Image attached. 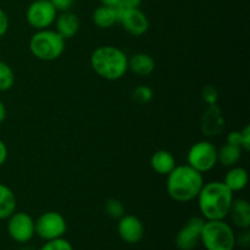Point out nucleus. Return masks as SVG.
Here are the masks:
<instances>
[{"instance_id": "f257e3e1", "label": "nucleus", "mask_w": 250, "mask_h": 250, "mask_svg": "<svg viewBox=\"0 0 250 250\" xmlns=\"http://www.w3.org/2000/svg\"><path fill=\"white\" fill-rule=\"evenodd\" d=\"M200 212L207 220H225L233 203V192L221 181L204 183L197 197Z\"/></svg>"}, {"instance_id": "f03ea898", "label": "nucleus", "mask_w": 250, "mask_h": 250, "mask_svg": "<svg viewBox=\"0 0 250 250\" xmlns=\"http://www.w3.org/2000/svg\"><path fill=\"white\" fill-rule=\"evenodd\" d=\"M204 186L203 173L189 165H180L167 175L166 190L171 199L178 203H188L197 199Z\"/></svg>"}, {"instance_id": "7ed1b4c3", "label": "nucleus", "mask_w": 250, "mask_h": 250, "mask_svg": "<svg viewBox=\"0 0 250 250\" xmlns=\"http://www.w3.org/2000/svg\"><path fill=\"white\" fill-rule=\"evenodd\" d=\"M90 66L99 77L117 81L128 71V58L124 50L114 45L98 46L90 55Z\"/></svg>"}, {"instance_id": "20e7f679", "label": "nucleus", "mask_w": 250, "mask_h": 250, "mask_svg": "<svg viewBox=\"0 0 250 250\" xmlns=\"http://www.w3.org/2000/svg\"><path fill=\"white\" fill-rule=\"evenodd\" d=\"M65 42L55 29H41L29 39V50L38 60L54 61L65 51Z\"/></svg>"}, {"instance_id": "39448f33", "label": "nucleus", "mask_w": 250, "mask_h": 250, "mask_svg": "<svg viewBox=\"0 0 250 250\" xmlns=\"http://www.w3.org/2000/svg\"><path fill=\"white\" fill-rule=\"evenodd\" d=\"M200 242L207 250H233L236 234L225 220H207L203 226Z\"/></svg>"}, {"instance_id": "423d86ee", "label": "nucleus", "mask_w": 250, "mask_h": 250, "mask_svg": "<svg viewBox=\"0 0 250 250\" xmlns=\"http://www.w3.org/2000/svg\"><path fill=\"white\" fill-rule=\"evenodd\" d=\"M216 164L217 148L209 141L197 142L187 154V165L200 173L212 170Z\"/></svg>"}, {"instance_id": "0eeeda50", "label": "nucleus", "mask_w": 250, "mask_h": 250, "mask_svg": "<svg viewBox=\"0 0 250 250\" xmlns=\"http://www.w3.org/2000/svg\"><path fill=\"white\" fill-rule=\"evenodd\" d=\"M36 234L44 241L61 238L66 233L67 224L60 212L46 211L34 221Z\"/></svg>"}, {"instance_id": "6e6552de", "label": "nucleus", "mask_w": 250, "mask_h": 250, "mask_svg": "<svg viewBox=\"0 0 250 250\" xmlns=\"http://www.w3.org/2000/svg\"><path fill=\"white\" fill-rule=\"evenodd\" d=\"M58 11L50 0H34L26 10V20L37 31L46 29L54 24Z\"/></svg>"}, {"instance_id": "1a4fd4ad", "label": "nucleus", "mask_w": 250, "mask_h": 250, "mask_svg": "<svg viewBox=\"0 0 250 250\" xmlns=\"http://www.w3.org/2000/svg\"><path fill=\"white\" fill-rule=\"evenodd\" d=\"M6 220L9 236L17 243H27L36 234L34 220L27 212L15 211Z\"/></svg>"}, {"instance_id": "9d476101", "label": "nucleus", "mask_w": 250, "mask_h": 250, "mask_svg": "<svg viewBox=\"0 0 250 250\" xmlns=\"http://www.w3.org/2000/svg\"><path fill=\"white\" fill-rule=\"evenodd\" d=\"M117 14L119 22L122 24L124 29L134 37L143 36L149 29V20L139 7L137 9H127V7L117 5Z\"/></svg>"}, {"instance_id": "9b49d317", "label": "nucleus", "mask_w": 250, "mask_h": 250, "mask_svg": "<svg viewBox=\"0 0 250 250\" xmlns=\"http://www.w3.org/2000/svg\"><path fill=\"white\" fill-rule=\"evenodd\" d=\"M204 220L202 217H192L178 231L176 236V246L180 250H193L200 242Z\"/></svg>"}, {"instance_id": "f8f14e48", "label": "nucleus", "mask_w": 250, "mask_h": 250, "mask_svg": "<svg viewBox=\"0 0 250 250\" xmlns=\"http://www.w3.org/2000/svg\"><path fill=\"white\" fill-rule=\"evenodd\" d=\"M117 232L124 242L128 244H136L143 238V222L134 215H124L119 219Z\"/></svg>"}, {"instance_id": "ddd939ff", "label": "nucleus", "mask_w": 250, "mask_h": 250, "mask_svg": "<svg viewBox=\"0 0 250 250\" xmlns=\"http://www.w3.org/2000/svg\"><path fill=\"white\" fill-rule=\"evenodd\" d=\"M225 127V119L216 104L209 105L202 117V131L205 136L214 137L221 133Z\"/></svg>"}, {"instance_id": "4468645a", "label": "nucleus", "mask_w": 250, "mask_h": 250, "mask_svg": "<svg viewBox=\"0 0 250 250\" xmlns=\"http://www.w3.org/2000/svg\"><path fill=\"white\" fill-rule=\"evenodd\" d=\"M55 31L62 37L63 39H71L78 33L80 31V20L77 15H75L71 11L60 12V15L56 16L55 20Z\"/></svg>"}, {"instance_id": "2eb2a0df", "label": "nucleus", "mask_w": 250, "mask_h": 250, "mask_svg": "<svg viewBox=\"0 0 250 250\" xmlns=\"http://www.w3.org/2000/svg\"><path fill=\"white\" fill-rule=\"evenodd\" d=\"M128 70L138 77H146L155 70V60L149 54L137 53L128 58Z\"/></svg>"}, {"instance_id": "dca6fc26", "label": "nucleus", "mask_w": 250, "mask_h": 250, "mask_svg": "<svg viewBox=\"0 0 250 250\" xmlns=\"http://www.w3.org/2000/svg\"><path fill=\"white\" fill-rule=\"evenodd\" d=\"M229 216L231 217L234 226L242 229H249L250 226V205L246 199H233L229 209Z\"/></svg>"}, {"instance_id": "f3484780", "label": "nucleus", "mask_w": 250, "mask_h": 250, "mask_svg": "<svg viewBox=\"0 0 250 250\" xmlns=\"http://www.w3.org/2000/svg\"><path fill=\"white\" fill-rule=\"evenodd\" d=\"M150 165L156 173L167 176L176 167V159L170 151L158 150L151 156Z\"/></svg>"}, {"instance_id": "a211bd4d", "label": "nucleus", "mask_w": 250, "mask_h": 250, "mask_svg": "<svg viewBox=\"0 0 250 250\" xmlns=\"http://www.w3.org/2000/svg\"><path fill=\"white\" fill-rule=\"evenodd\" d=\"M249 181L248 171L239 166H232L229 171H227L225 180L222 182L232 190V192H241L247 187Z\"/></svg>"}, {"instance_id": "6ab92c4d", "label": "nucleus", "mask_w": 250, "mask_h": 250, "mask_svg": "<svg viewBox=\"0 0 250 250\" xmlns=\"http://www.w3.org/2000/svg\"><path fill=\"white\" fill-rule=\"evenodd\" d=\"M92 17L95 26L103 29L110 28L119 22V14H117L116 7L106 6V5H100L99 7H97Z\"/></svg>"}, {"instance_id": "aec40b11", "label": "nucleus", "mask_w": 250, "mask_h": 250, "mask_svg": "<svg viewBox=\"0 0 250 250\" xmlns=\"http://www.w3.org/2000/svg\"><path fill=\"white\" fill-rule=\"evenodd\" d=\"M17 199L15 193L4 183H0V220H6L16 211Z\"/></svg>"}, {"instance_id": "412c9836", "label": "nucleus", "mask_w": 250, "mask_h": 250, "mask_svg": "<svg viewBox=\"0 0 250 250\" xmlns=\"http://www.w3.org/2000/svg\"><path fill=\"white\" fill-rule=\"evenodd\" d=\"M242 153H243V149L241 146L226 143L221 148L217 149V163L222 164L226 167L236 166L241 160Z\"/></svg>"}, {"instance_id": "4be33fe9", "label": "nucleus", "mask_w": 250, "mask_h": 250, "mask_svg": "<svg viewBox=\"0 0 250 250\" xmlns=\"http://www.w3.org/2000/svg\"><path fill=\"white\" fill-rule=\"evenodd\" d=\"M15 84V73L9 63L0 60V92L11 89Z\"/></svg>"}, {"instance_id": "5701e85b", "label": "nucleus", "mask_w": 250, "mask_h": 250, "mask_svg": "<svg viewBox=\"0 0 250 250\" xmlns=\"http://www.w3.org/2000/svg\"><path fill=\"white\" fill-rule=\"evenodd\" d=\"M104 209L107 216L112 217V219H120V217L125 215L124 204L119 199H115V198H111V199H109L105 203Z\"/></svg>"}, {"instance_id": "b1692460", "label": "nucleus", "mask_w": 250, "mask_h": 250, "mask_svg": "<svg viewBox=\"0 0 250 250\" xmlns=\"http://www.w3.org/2000/svg\"><path fill=\"white\" fill-rule=\"evenodd\" d=\"M132 97H133L134 102H137L138 104H148L153 100L154 92L151 88L146 87V85H139V87L134 88L133 93H132Z\"/></svg>"}, {"instance_id": "393cba45", "label": "nucleus", "mask_w": 250, "mask_h": 250, "mask_svg": "<svg viewBox=\"0 0 250 250\" xmlns=\"http://www.w3.org/2000/svg\"><path fill=\"white\" fill-rule=\"evenodd\" d=\"M39 250H73V247L67 239L61 237V238L45 241V244Z\"/></svg>"}, {"instance_id": "a878e982", "label": "nucleus", "mask_w": 250, "mask_h": 250, "mask_svg": "<svg viewBox=\"0 0 250 250\" xmlns=\"http://www.w3.org/2000/svg\"><path fill=\"white\" fill-rule=\"evenodd\" d=\"M202 97L208 105H212L216 104L217 99H219V93H217V89L214 85L209 84L202 90Z\"/></svg>"}, {"instance_id": "bb28decb", "label": "nucleus", "mask_w": 250, "mask_h": 250, "mask_svg": "<svg viewBox=\"0 0 250 250\" xmlns=\"http://www.w3.org/2000/svg\"><path fill=\"white\" fill-rule=\"evenodd\" d=\"M50 1L58 12L70 11V9L75 4V0H50Z\"/></svg>"}, {"instance_id": "cd10ccee", "label": "nucleus", "mask_w": 250, "mask_h": 250, "mask_svg": "<svg viewBox=\"0 0 250 250\" xmlns=\"http://www.w3.org/2000/svg\"><path fill=\"white\" fill-rule=\"evenodd\" d=\"M241 148L244 151H248L250 149V126L247 125L241 131Z\"/></svg>"}, {"instance_id": "c85d7f7f", "label": "nucleus", "mask_w": 250, "mask_h": 250, "mask_svg": "<svg viewBox=\"0 0 250 250\" xmlns=\"http://www.w3.org/2000/svg\"><path fill=\"white\" fill-rule=\"evenodd\" d=\"M7 29H9V17L4 10L0 9V38L6 34Z\"/></svg>"}, {"instance_id": "c756f323", "label": "nucleus", "mask_w": 250, "mask_h": 250, "mask_svg": "<svg viewBox=\"0 0 250 250\" xmlns=\"http://www.w3.org/2000/svg\"><path fill=\"white\" fill-rule=\"evenodd\" d=\"M236 244H239L243 248H248L250 244V232L248 229H243V232H241V234L236 237Z\"/></svg>"}, {"instance_id": "7c9ffc66", "label": "nucleus", "mask_w": 250, "mask_h": 250, "mask_svg": "<svg viewBox=\"0 0 250 250\" xmlns=\"http://www.w3.org/2000/svg\"><path fill=\"white\" fill-rule=\"evenodd\" d=\"M226 143L233 144V146H241V131H232L227 134Z\"/></svg>"}, {"instance_id": "2f4dec72", "label": "nucleus", "mask_w": 250, "mask_h": 250, "mask_svg": "<svg viewBox=\"0 0 250 250\" xmlns=\"http://www.w3.org/2000/svg\"><path fill=\"white\" fill-rule=\"evenodd\" d=\"M7 155H9V150H7L6 144L2 139H0V167L6 163Z\"/></svg>"}, {"instance_id": "473e14b6", "label": "nucleus", "mask_w": 250, "mask_h": 250, "mask_svg": "<svg viewBox=\"0 0 250 250\" xmlns=\"http://www.w3.org/2000/svg\"><path fill=\"white\" fill-rule=\"evenodd\" d=\"M142 1L143 0H121L119 5L127 7V9H137V7L141 6Z\"/></svg>"}, {"instance_id": "72a5a7b5", "label": "nucleus", "mask_w": 250, "mask_h": 250, "mask_svg": "<svg viewBox=\"0 0 250 250\" xmlns=\"http://www.w3.org/2000/svg\"><path fill=\"white\" fill-rule=\"evenodd\" d=\"M6 106H5V104L2 103V100H0V124H2V122L5 121V119H6Z\"/></svg>"}, {"instance_id": "f704fd0d", "label": "nucleus", "mask_w": 250, "mask_h": 250, "mask_svg": "<svg viewBox=\"0 0 250 250\" xmlns=\"http://www.w3.org/2000/svg\"><path fill=\"white\" fill-rule=\"evenodd\" d=\"M102 2V5H106V6H112V7H116L117 5L120 4L121 0H99Z\"/></svg>"}, {"instance_id": "c9c22d12", "label": "nucleus", "mask_w": 250, "mask_h": 250, "mask_svg": "<svg viewBox=\"0 0 250 250\" xmlns=\"http://www.w3.org/2000/svg\"><path fill=\"white\" fill-rule=\"evenodd\" d=\"M22 250H33V249H29V248H26V249H22Z\"/></svg>"}]
</instances>
